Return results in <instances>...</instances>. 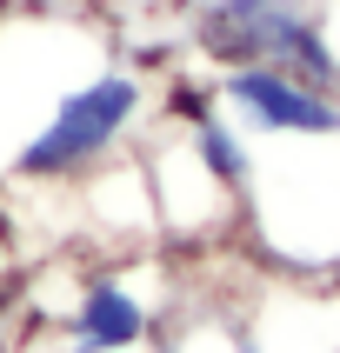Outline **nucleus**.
Instances as JSON below:
<instances>
[{
  "instance_id": "obj_10",
  "label": "nucleus",
  "mask_w": 340,
  "mask_h": 353,
  "mask_svg": "<svg viewBox=\"0 0 340 353\" xmlns=\"http://www.w3.org/2000/svg\"><path fill=\"white\" fill-rule=\"evenodd\" d=\"M0 267H7V207H0Z\"/></svg>"
},
{
  "instance_id": "obj_8",
  "label": "nucleus",
  "mask_w": 340,
  "mask_h": 353,
  "mask_svg": "<svg viewBox=\"0 0 340 353\" xmlns=\"http://www.w3.org/2000/svg\"><path fill=\"white\" fill-rule=\"evenodd\" d=\"M160 353H254L240 320H220V314H194V320H174L160 334Z\"/></svg>"
},
{
  "instance_id": "obj_12",
  "label": "nucleus",
  "mask_w": 340,
  "mask_h": 353,
  "mask_svg": "<svg viewBox=\"0 0 340 353\" xmlns=\"http://www.w3.org/2000/svg\"><path fill=\"white\" fill-rule=\"evenodd\" d=\"M7 7H14V0H0V14H7Z\"/></svg>"
},
{
  "instance_id": "obj_11",
  "label": "nucleus",
  "mask_w": 340,
  "mask_h": 353,
  "mask_svg": "<svg viewBox=\"0 0 340 353\" xmlns=\"http://www.w3.org/2000/svg\"><path fill=\"white\" fill-rule=\"evenodd\" d=\"M40 7H74V0H40Z\"/></svg>"
},
{
  "instance_id": "obj_2",
  "label": "nucleus",
  "mask_w": 340,
  "mask_h": 353,
  "mask_svg": "<svg viewBox=\"0 0 340 353\" xmlns=\"http://www.w3.org/2000/svg\"><path fill=\"white\" fill-rule=\"evenodd\" d=\"M240 207L274 267L340 274V134L274 140V154H254V180Z\"/></svg>"
},
{
  "instance_id": "obj_1",
  "label": "nucleus",
  "mask_w": 340,
  "mask_h": 353,
  "mask_svg": "<svg viewBox=\"0 0 340 353\" xmlns=\"http://www.w3.org/2000/svg\"><path fill=\"white\" fill-rule=\"evenodd\" d=\"M154 80L80 7L0 14V187L60 194L154 127Z\"/></svg>"
},
{
  "instance_id": "obj_6",
  "label": "nucleus",
  "mask_w": 340,
  "mask_h": 353,
  "mask_svg": "<svg viewBox=\"0 0 340 353\" xmlns=\"http://www.w3.org/2000/svg\"><path fill=\"white\" fill-rule=\"evenodd\" d=\"M67 194L80 200V214L107 247H140V240H160V214H154V180H147V160L127 147L107 167H94L87 180H74Z\"/></svg>"
},
{
  "instance_id": "obj_9",
  "label": "nucleus",
  "mask_w": 340,
  "mask_h": 353,
  "mask_svg": "<svg viewBox=\"0 0 340 353\" xmlns=\"http://www.w3.org/2000/svg\"><path fill=\"white\" fill-rule=\"evenodd\" d=\"M314 20H320V34H327V47H334V60H340V0H320Z\"/></svg>"
},
{
  "instance_id": "obj_3",
  "label": "nucleus",
  "mask_w": 340,
  "mask_h": 353,
  "mask_svg": "<svg viewBox=\"0 0 340 353\" xmlns=\"http://www.w3.org/2000/svg\"><path fill=\"white\" fill-rule=\"evenodd\" d=\"M154 280H160V267H140V260L87 267L74 280V300L54 320L60 353H140V347H160V334H167V300L154 294Z\"/></svg>"
},
{
  "instance_id": "obj_7",
  "label": "nucleus",
  "mask_w": 340,
  "mask_h": 353,
  "mask_svg": "<svg viewBox=\"0 0 340 353\" xmlns=\"http://www.w3.org/2000/svg\"><path fill=\"white\" fill-rule=\"evenodd\" d=\"M180 134H187V147L200 154V167H207V174H214L234 200L247 194V180H254V140L240 134L220 107H214V114H200L194 127H180Z\"/></svg>"
},
{
  "instance_id": "obj_5",
  "label": "nucleus",
  "mask_w": 340,
  "mask_h": 353,
  "mask_svg": "<svg viewBox=\"0 0 340 353\" xmlns=\"http://www.w3.org/2000/svg\"><path fill=\"white\" fill-rule=\"evenodd\" d=\"M307 0H200L187 34H194V54L227 74V67H280L287 40L307 27Z\"/></svg>"
},
{
  "instance_id": "obj_4",
  "label": "nucleus",
  "mask_w": 340,
  "mask_h": 353,
  "mask_svg": "<svg viewBox=\"0 0 340 353\" xmlns=\"http://www.w3.org/2000/svg\"><path fill=\"white\" fill-rule=\"evenodd\" d=\"M214 100L247 140H327V134H340V94L307 87L287 67H227V74H214Z\"/></svg>"
}]
</instances>
